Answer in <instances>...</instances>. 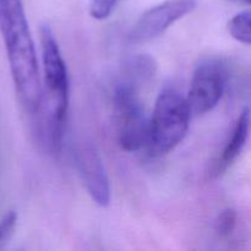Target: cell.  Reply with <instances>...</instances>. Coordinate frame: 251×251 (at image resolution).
I'll list each match as a JSON object with an SVG mask.
<instances>
[{
    "instance_id": "10",
    "label": "cell",
    "mask_w": 251,
    "mask_h": 251,
    "mask_svg": "<svg viewBox=\"0 0 251 251\" xmlns=\"http://www.w3.org/2000/svg\"><path fill=\"white\" fill-rule=\"evenodd\" d=\"M235 225H237V212L233 208H226L220 213L216 221L217 234L222 238H227L234 232Z\"/></svg>"
},
{
    "instance_id": "11",
    "label": "cell",
    "mask_w": 251,
    "mask_h": 251,
    "mask_svg": "<svg viewBox=\"0 0 251 251\" xmlns=\"http://www.w3.org/2000/svg\"><path fill=\"white\" fill-rule=\"evenodd\" d=\"M119 0H90V15L96 20H105L113 14Z\"/></svg>"
},
{
    "instance_id": "1",
    "label": "cell",
    "mask_w": 251,
    "mask_h": 251,
    "mask_svg": "<svg viewBox=\"0 0 251 251\" xmlns=\"http://www.w3.org/2000/svg\"><path fill=\"white\" fill-rule=\"evenodd\" d=\"M0 34L20 103L29 114L43 100L36 48L22 0H0Z\"/></svg>"
},
{
    "instance_id": "3",
    "label": "cell",
    "mask_w": 251,
    "mask_h": 251,
    "mask_svg": "<svg viewBox=\"0 0 251 251\" xmlns=\"http://www.w3.org/2000/svg\"><path fill=\"white\" fill-rule=\"evenodd\" d=\"M193 112L188 100L173 88H164L157 97L150 118L147 151L161 157L173 151L185 137Z\"/></svg>"
},
{
    "instance_id": "7",
    "label": "cell",
    "mask_w": 251,
    "mask_h": 251,
    "mask_svg": "<svg viewBox=\"0 0 251 251\" xmlns=\"http://www.w3.org/2000/svg\"><path fill=\"white\" fill-rule=\"evenodd\" d=\"M74 157L80 178L88 195L96 205L107 207L110 203L112 191L107 171L97 149L87 141L80 142L76 144Z\"/></svg>"
},
{
    "instance_id": "13",
    "label": "cell",
    "mask_w": 251,
    "mask_h": 251,
    "mask_svg": "<svg viewBox=\"0 0 251 251\" xmlns=\"http://www.w3.org/2000/svg\"><path fill=\"white\" fill-rule=\"evenodd\" d=\"M247 2H249V4H251V0H245Z\"/></svg>"
},
{
    "instance_id": "12",
    "label": "cell",
    "mask_w": 251,
    "mask_h": 251,
    "mask_svg": "<svg viewBox=\"0 0 251 251\" xmlns=\"http://www.w3.org/2000/svg\"><path fill=\"white\" fill-rule=\"evenodd\" d=\"M17 225V213L15 211H7L0 218V247L10 239Z\"/></svg>"
},
{
    "instance_id": "9",
    "label": "cell",
    "mask_w": 251,
    "mask_h": 251,
    "mask_svg": "<svg viewBox=\"0 0 251 251\" xmlns=\"http://www.w3.org/2000/svg\"><path fill=\"white\" fill-rule=\"evenodd\" d=\"M228 32L235 41L251 46V11L234 15L228 22Z\"/></svg>"
},
{
    "instance_id": "8",
    "label": "cell",
    "mask_w": 251,
    "mask_h": 251,
    "mask_svg": "<svg viewBox=\"0 0 251 251\" xmlns=\"http://www.w3.org/2000/svg\"><path fill=\"white\" fill-rule=\"evenodd\" d=\"M250 125H251V112L249 108H244L240 112L237 122H235L234 127H233L230 136L228 139L227 145L221 152L220 157L217 158L216 163L213 164L211 169V176L217 178V176L225 174L230 167L233 166L238 157L242 154L245 145H247L248 139L250 134Z\"/></svg>"
},
{
    "instance_id": "2",
    "label": "cell",
    "mask_w": 251,
    "mask_h": 251,
    "mask_svg": "<svg viewBox=\"0 0 251 251\" xmlns=\"http://www.w3.org/2000/svg\"><path fill=\"white\" fill-rule=\"evenodd\" d=\"M43 81L47 96V139L54 153L60 152L65 136L69 109L68 68L48 25L41 27Z\"/></svg>"
},
{
    "instance_id": "6",
    "label": "cell",
    "mask_w": 251,
    "mask_h": 251,
    "mask_svg": "<svg viewBox=\"0 0 251 251\" xmlns=\"http://www.w3.org/2000/svg\"><path fill=\"white\" fill-rule=\"evenodd\" d=\"M226 88V71L218 61L206 60L195 69L188 100L193 114L202 115L217 107Z\"/></svg>"
},
{
    "instance_id": "4",
    "label": "cell",
    "mask_w": 251,
    "mask_h": 251,
    "mask_svg": "<svg viewBox=\"0 0 251 251\" xmlns=\"http://www.w3.org/2000/svg\"><path fill=\"white\" fill-rule=\"evenodd\" d=\"M113 115L119 146L126 152L146 149L150 118L145 113L139 93L129 83L118 86L113 95Z\"/></svg>"
},
{
    "instance_id": "5",
    "label": "cell",
    "mask_w": 251,
    "mask_h": 251,
    "mask_svg": "<svg viewBox=\"0 0 251 251\" xmlns=\"http://www.w3.org/2000/svg\"><path fill=\"white\" fill-rule=\"evenodd\" d=\"M198 0H164L140 16L129 33L132 44L147 43L163 34L169 27L190 14Z\"/></svg>"
}]
</instances>
